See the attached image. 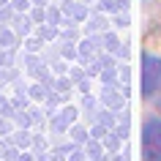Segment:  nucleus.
<instances>
[{
    "mask_svg": "<svg viewBox=\"0 0 161 161\" xmlns=\"http://www.w3.org/2000/svg\"><path fill=\"white\" fill-rule=\"evenodd\" d=\"M142 161H161V118H147L142 126Z\"/></svg>",
    "mask_w": 161,
    "mask_h": 161,
    "instance_id": "f257e3e1",
    "label": "nucleus"
},
{
    "mask_svg": "<svg viewBox=\"0 0 161 161\" xmlns=\"http://www.w3.org/2000/svg\"><path fill=\"white\" fill-rule=\"evenodd\" d=\"M161 90V58L145 52L142 55V96L150 98Z\"/></svg>",
    "mask_w": 161,
    "mask_h": 161,
    "instance_id": "f03ea898",
    "label": "nucleus"
},
{
    "mask_svg": "<svg viewBox=\"0 0 161 161\" xmlns=\"http://www.w3.org/2000/svg\"><path fill=\"white\" fill-rule=\"evenodd\" d=\"M101 104H104V109L123 112L126 93H123V90H118V85H104V90H101Z\"/></svg>",
    "mask_w": 161,
    "mask_h": 161,
    "instance_id": "7ed1b4c3",
    "label": "nucleus"
},
{
    "mask_svg": "<svg viewBox=\"0 0 161 161\" xmlns=\"http://www.w3.org/2000/svg\"><path fill=\"white\" fill-rule=\"evenodd\" d=\"M98 44H101V36H93V33H90L85 41H79V47H76V49H79V58L87 60V55L96 58V55H98Z\"/></svg>",
    "mask_w": 161,
    "mask_h": 161,
    "instance_id": "20e7f679",
    "label": "nucleus"
},
{
    "mask_svg": "<svg viewBox=\"0 0 161 161\" xmlns=\"http://www.w3.org/2000/svg\"><path fill=\"white\" fill-rule=\"evenodd\" d=\"M85 153H87V158H90V161H107V156H109L107 147L101 145V139H93V136L85 142Z\"/></svg>",
    "mask_w": 161,
    "mask_h": 161,
    "instance_id": "39448f33",
    "label": "nucleus"
},
{
    "mask_svg": "<svg viewBox=\"0 0 161 161\" xmlns=\"http://www.w3.org/2000/svg\"><path fill=\"white\" fill-rule=\"evenodd\" d=\"M68 136H71V142L85 145L87 139H90V128H82V126H76V123H71V128H68Z\"/></svg>",
    "mask_w": 161,
    "mask_h": 161,
    "instance_id": "423d86ee",
    "label": "nucleus"
},
{
    "mask_svg": "<svg viewBox=\"0 0 161 161\" xmlns=\"http://www.w3.org/2000/svg\"><path fill=\"white\" fill-rule=\"evenodd\" d=\"M19 36L14 33V27H0V49H14Z\"/></svg>",
    "mask_w": 161,
    "mask_h": 161,
    "instance_id": "0eeeda50",
    "label": "nucleus"
},
{
    "mask_svg": "<svg viewBox=\"0 0 161 161\" xmlns=\"http://www.w3.org/2000/svg\"><path fill=\"white\" fill-rule=\"evenodd\" d=\"M101 44H104V49L107 52H112V55H118V49H120V38L115 33H109V30H104L101 33Z\"/></svg>",
    "mask_w": 161,
    "mask_h": 161,
    "instance_id": "6e6552de",
    "label": "nucleus"
},
{
    "mask_svg": "<svg viewBox=\"0 0 161 161\" xmlns=\"http://www.w3.org/2000/svg\"><path fill=\"white\" fill-rule=\"evenodd\" d=\"M104 30H109V19H104V17H96L87 22V36L93 33V36H101Z\"/></svg>",
    "mask_w": 161,
    "mask_h": 161,
    "instance_id": "1a4fd4ad",
    "label": "nucleus"
},
{
    "mask_svg": "<svg viewBox=\"0 0 161 161\" xmlns=\"http://www.w3.org/2000/svg\"><path fill=\"white\" fill-rule=\"evenodd\" d=\"M58 33H60V25H41L38 27V36H41V41H55L58 38Z\"/></svg>",
    "mask_w": 161,
    "mask_h": 161,
    "instance_id": "9d476101",
    "label": "nucleus"
},
{
    "mask_svg": "<svg viewBox=\"0 0 161 161\" xmlns=\"http://www.w3.org/2000/svg\"><path fill=\"white\" fill-rule=\"evenodd\" d=\"M30 30H33V27H30V19H22V17H14V33L19 36V38H22V36H30Z\"/></svg>",
    "mask_w": 161,
    "mask_h": 161,
    "instance_id": "9b49d317",
    "label": "nucleus"
},
{
    "mask_svg": "<svg viewBox=\"0 0 161 161\" xmlns=\"http://www.w3.org/2000/svg\"><path fill=\"white\" fill-rule=\"evenodd\" d=\"M101 82L104 85H118V66H107V68H101Z\"/></svg>",
    "mask_w": 161,
    "mask_h": 161,
    "instance_id": "f8f14e48",
    "label": "nucleus"
},
{
    "mask_svg": "<svg viewBox=\"0 0 161 161\" xmlns=\"http://www.w3.org/2000/svg\"><path fill=\"white\" fill-rule=\"evenodd\" d=\"M11 142H14L19 150H22V147H30L33 136H30V131H22V128H19V131H14V139H11Z\"/></svg>",
    "mask_w": 161,
    "mask_h": 161,
    "instance_id": "ddd939ff",
    "label": "nucleus"
},
{
    "mask_svg": "<svg viewBox=\"0 0 161 161\" xmlns=\"http://www.w3.org/2000/svg\"><path fill=\"white\" fill-rule=\"evenodd\" d=\"M104 147L107 150H112V153H118V147H120V136H118V131H107V136H104Z\"/></svg>",
    "mask_w": 161,
    "mask_h": 161,
    "instance_id": "4468645a",
    "label": "nucleus"
},
{
    "mask_svg": "<svg viewBox=\"0 0 161 161\" xmlns=\"http://www.w3.org/2000/svg\"><path fill=\"white\" fill-rule=\"evenodd\" d=\"M47 93H49V90H44V85H33L30 87V98H36V101H41Z\"/></svg>",
    "mask_w": 161,
    "mask_h": 161,
    "instance_id": "2eb2a0df",
    "label": "nucleus"
},
{
    "mask_svg": "<svg viewBox=\"0 0 161 161\" xmlns=\"http://www.w3.org/2000/svg\"><path fill=\"white\" fill-rule=\"evenodd\" d=\"M66 14H71L74 19H85V8H76V6H63Z\"/></svg>",
    "mask_w": 161,
    "mask_h": 161,
    "instance_id": "dca6fc26",
    "label": "nucleus"
},
{
    "mask_svg": "<svg viewBox=\"0 0 161 161\" xmlns=\"http://www.w3.org/2000/svg\"><path fill=\"white\" fill-rule=\"evenodd\" d=\"M68 161H87L85 150H68Z\"/></svg>",
    "mask_w": 161,
    "mask_h": 161,
    "instance_id": "f3484780",
    "label": "nucleus"
},
{
    "mask_svg": "<svg viewBox=\"0 0 161 161\" xmlns=\"http://www.w3.org/2000/svg\"><path fill=\"white\" fill-rule=\"evenodd\" d=\"M41 47H44V44L38 41V38H27V52H30V55H33V52H38Z\"/></svg>",
    "mask_w": 161,
    "mask_h": 161,
    "instance_id": "a211bd4d",
    "label": "nucleus"
},
{
    "mask_svg": "<svg viewBox=\"0 0 161 161\" xmlns=\"http://www.w3.org/2000/svg\"><path fill=\"white\" fill-rule=\"evenodd\" d=\"M128 156H131V153H128V150H120V153H112V161H128Z\"/></svg>",
    "mask_w": 161,
    "mask_h": 161,
    "instance_id": "6ab92c4d",
    "label": "nucleus"
},
{
    "mask_svg": "<svg viewBox=\"0 0 161 161\" xmlns=\"http://www.w3.org/2000/svg\"><path fill=\"white\" fill-rule=\"evenodd\" d=\"M33 156H36V153H30V150H19V158L17 161H33Z\"/></svg>",
    "mask_w": 161,
    "mask_h": 161,
    "instance_id": "aec40b11",
    "label": "nucleus"
},
{
    "mask_svg": "<svg viewBox=\"0 0 161 161\" xmlns=\"http://www.w3.org/2000/svg\"><path fill=\"white\" fill-rule=\"evenodd\" d=\"M6 131H14V126H11L8 120H0V136L6 134Z\"/></svg>",
    "mask_w": 161,
    "mask_h": 161,
    "instance_id": "412c9836",
    "label": "nucleus"
},
{
    "mask_svg": "<svg viewBox=\"0 0 161 161\" xmlns=\"http://www.w3.org/2000/svg\"><path fill=\"white\" fill-rule=\"evenodd\" d=\"M11 19H14V14H11L8 8H6V11H0V22H11Z\"/></svg>",
    "mask_w": 161,
    "mask_h": 161,
    "instance_id": "4be33fe9",
    "label": "nucleus"
},
{
    "mask_svg": "<svg viewBox=\"0 0 161 161\" xmlns=\"http://www.w3.org/2000/svg\"><path fill=\"white\" fill-rule=\"evenodd\" d=\"M14 8L22 11V8H27V3H25V0H14Z\"/></svg>",
    "mask_w": 161,
    "mask_h": 161,
    "instance_id": "5701e85b",
    "label": "nucleus"
},
{
    "mask_svg": "<svg viewBox=\"0 0 161 161\" xmlns=\"http://www.w3.org/2000/svg\"><path fill=\"white\" fill-rule=\"evenodd\" d=\"M115 22H118V27H126V25H128V19H126V17H118Z\"/></svg>",
    "mask_w": 161,
    "mask_h": 161,
    "instance_id": "b1692460",
    "label": "nucleus"
},
{
    "mask_svg": "<svg viewBox=\"0 0 161 161\" xmlns=\"http://www.w3.org/2000/svg\"><path fill=\"white\" fill-rule=\"evenodd\" d=\"M156 109H158V112H161V93H158V96H156Z\"/></svg>",
    "mask_w": 161,
    "mask_h": 161,
    "instance_id": "393cba45",
    "label": "nucleus"
},
{
    "mask_svg": "<svg viewBox=\"0 0 161 161\" xmlns=\"http://www.w3.org/2000/svg\"><path fill=\"white\" fill-rule=\"evenodd\" d=\"M87 161H90V158H87Z\"/></svg>",
    "mask_w": 161,
    "mask_h": 161,
    "instance_id": "a878e982",
    "label": "nucleus"
}]
</instances>
